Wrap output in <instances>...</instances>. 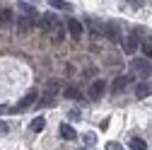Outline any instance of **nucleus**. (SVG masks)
<instances>
[{"label": "nucleus", "instance_id": "nucleus-14", "mask_svg": "<svg viewBox=\"0 0 152 150\" xmlns=\"http://www.w3.org/2000/svg\"><path fill=\"white\" fill-rule=\"evenodd\" d=\"M128 145H130V150H147V143H145L142 138H138V136H133Z\"/></svg>", "mask_w": 152, "mask_h": 150}, {"label": "nucleus", "instance_id": "nucleus-5", "mask_svg": "<svg viewBox=\"0 0 152 150\" xmlns=\"http://www.w3.org/2000/svg\"><path fill=\"white\" fill-rule=\"evenodd\" d=\"M34 102H36V90H29L27 95L20 99V104H17V111H24V109H29Z\"/></svg>", "mask_w": 152, "mask_h": 150}, {"label": "nucleus", "instance_id": "nucleus-19", "mask_svg": "<svg viewBox=\"0 0 152 150\" xmlns=\"http://www.w3.org/2000/svg\"><path fill=\"white\" fill-rule=\"evenodd\" d=\"M82 140H85L87 145H94V143H97V136H94V133H85V136H82Z\"/></svg>", "mask_w": 152, "mask_h": 150}, {"label": "nucleus", "instance_id": "nucleus-1", "mask_svg": "<svg viewBox=\"0 0 152 150\" xmlns=\"http://www.w3.org/2000/svg\"><path fill=\"white\" fill-rule=\"evenodd\" d=\"M128 68H130V73L140 75V78H150V75H152V63L147 58H133Z\"/></svg>", "mask_w": 152, "mask_h": 150}, {"label": "nucleus", "instance_id": "nucleus-8", "mask_svg": "<svg viewBox=\"0 0 152 150\" xmlns=\"http://www.w3.org/2000/svg\"><path fill=\"white\" fill-rule=\"evenodd\" d=\"M58 136H61V138H65V140H75V138H77V133H75V128H72L70 124H61Z\"/></svg>", "mask_w": 152, "mask_h": 150}, {"label": "nucleus", "instance_id": "nucleus-12", "mask_svg": "<svg viewBox=\"0 0 152 150\" xmlns=\"http://www.w3.org/2000/svg\"><path fill=\"white\" fill-rule=\"evenodd\" d=\"M31 24H34V20H29V17H20V24H17V32H20V34H27L29 29H31Z\"/></svg>", "mask_w": 152, "mask_h": 150}, {"label": "nucleus", "instance_id": "nucleus-10", "mask_svg": "<svg viewBox=\"0 0 152 150\" xmlns=\"http://www.w3.org/2000/svg\"><path fill=\"white\" fill-rule=\"evenodd\" d=\"M106 36L111 41H121V34H118V24L116 22H109L106 24Z\"/></svg>", "mask_w": 152, "mask_h": 150}, {"label": "nucleus", "instance_id": "nucleus-21", "mask_svg": "<svg viewBox=\"0 0 152 150\" xmlns=\"http://www.w3.org/2000/svg\"><path fill=\"white\" fill-rule=\"evenodd\" d=\"M106 150H123V148H121V143H113L111 140V143H106Z\"/></svg>", "mask_w": 152, "mask_h": 150}, {"label": "nucleus", "instance_id": "nucleus-2", "mask_svg": "<svg viewBox=\"0 0 152 150\" xmlns=\"http://www.w3.org/2000/svg\"><path fill=\"white\" fill-rule=\"evenodd\" d=\"M46 22H48V34H53V41H61L63 39V22L56 15H46Z\"/></svg>", "mask_w": 152, "mask_h": 150}, {"label": "nucleus", "instance_id": "nucleus-15", "mask_svg": "<svg viewBox=\"0 0 152 150\" xmlns=\"http://www.w3.org/2000/svg\"><path fill=\"white\" fill-rule=\"evenodd\" d=\"M147 95H150V87H147L145 82H142V85L138 82V85H135V97H138V99H145Z\"/></svg>", "mask_w": 152, "mask_h": 150}, {"label": "nucleus", "instance_id": "nucleus-7", "mask_svg": "<svg viewBox=\"0 0 152 150\" xmlns=\"http://www.w3.org/2000/svg\"><path fill=\"white\" fill-rule=\"evenodd\" d=\"M89 99H99L102 97V92H104V80H94L92 85H89Z\"/></svg>", "mask_w": 152, "mask_h": 150}, {"label": "nucleus", "instance_id": "nucleus-3", "mask_svg": "<svg viewBox=\"0 0 152 150\" xmlns=\"http://www.w3.org/2000/svg\"><path fill=\"white\" fill-rule=\"evenodd\" d=\"M138 46H140V34H128L126 39H123V49H126V53H135Z\"/></svg>", "mask_w": 152, "mask_h": 150}, {"label": "nucleus", "instance_id": "nucleus-16", "mask_svg": "<svg viewBox=\"0 0 152 150\" xmlns=\"http://www.w3.org/2000/svg\"><path fill=\"white\" fill-rule=\"evenodd\" d=\"M56 104V95H53V92H46V97L39 102V107H53Z\"/></svg>", "mask_w": 152, "mask_h": 150}, {"label": "nucleus", "instance_id": "nucleus-20", "mask_svg": "<svg viewBox=\"0 0 152 150\" xmlns=\"http://www.w3.org/2000/svg\"><path fill=\"white\" fill-rule=\"evenodd\" d=\"M142 51L147 53V61H152V41H145L142 44Z\"/></svg>", "mask_w": 152, "mask_h": 150}, {"label": "nucleus", "instance_id": "nucleus-6", "mask_svg": "<svg viewBox=\"0 0 152 150\" xmlns=\"http://www.w3.org/2000/svg\"><path fill=\"white\" fill-rule=\"evenodd\" d=\"M128 82H130V75H118V78H113L111 92H123V90L128 87Z\"/></svg>", "mask_w": 152, "mask_h": 150}, {"label": "nucleus", "instance_id": "nucleus-13", "mask_svg": "<svg viewBox=\"0 0 152 150\" xmlns=\"http://www.w3.org/2000/svg\"><path fill=\"white\" fill-rule=\"evenodd\" d=\"M20 10L24 12V17H29V20H36V15H39V12H36V7H31V5H27L24 0H22V3H20Z\"/></svg>", "mask_w": 152, "mask_h": 150}, {"label": "nucleus", "instance_id": "nucleus-11", "mask_svg": "<svg viewBox=\"0 0 152 150\" xmlns=\"http://www.w3.org/2000/svg\"><path fill=\"white\" fill-rule=\"evenodd\" d=\"M0 27L3 29L12 27V10H0Z\"/></svg>", "mask_w": 152, "mask_h": 150}, {"label": "nucleus", "instance_id": "nucleus-9", "mask_svg": "<svg viewBox=\"0 0 152 150\" xmlns=\"http://www.w3.org/2000/svg\"><path fill=\"white\" fill-rule=\"evenodd\" d=\"M44 128H46V119H44V116L31 119V124H29V131H31V133H41Z\"/></svg>", "mask_w": 152, "mask_h": 150}, {"label": "nucleus", "instance_id": "nucleus-18", "mask_svg": "<svg viewBox=\"0 0 152 150\" xmlns=\"http://www.w3.org/2000/svg\"><path fill=\"white\" fill-rule=\"evenodd\" d=\"M63 97H68V99H80V90H77V87H68V90L63 92Z\"/></svg>", "mask_w": 152, "mask_h": 150}, {"label": "nucleus", "instance_id": "nucleus-22", "mask_svg": "<svg viewBox=\"0 0 152 150\" xmlns=\"http://www.w3.org/2000/svg\"><path fill=\"white\" fill-rule=\"evenodd\" d=\"M80 116H82V114H80V111H77V109H70V119H72V121H77Z\"/></svg>", "mask_w": 152, "mask_h": 150}, {"label": "nucleus", "instance_id": "nucleus-17", "mask_svg": "<svg viewBox=\"0 0 152 150\" xmlns=\"http://www.w3.org/2000/svg\"><path fill=\"white\" fill-rule=\"evenodd\" d=\"M51 5H53L56 10H65V12L72 10V5H70V3H63V0H51Z\"/></svg>", "mask_w": 152, "mask_h": 150}, {"label": "nucleus", "instance_id": "nucleus-4", "mask_svg": "<svg viewBox=\"0 0 152 150\" xmlns=\"http://www.w3.org/2000/svg\"><path fill=\"white\" fill-rule=\"evenodd\" d=\"M68 32H70L72 39H80V36L85 34V27H82V22H80V20L70 17V20H68Z\"/></svg>", "mask_w": 152, "mask_h": 150}, {"label": "nucleus", "instance_id": "nucleus-23", "mask_svg": "<svg viewBox=\"0 0 152 150\" xmlns=\"http://www.w3.org/2000/svg\"><path fill=\"white\" fill-rule=\"evenodd\" d=\"M0 133H7V124H3V121H0Z\"/></svg>", "mask_w": 152, "mask_h": 150}]
</instances>
